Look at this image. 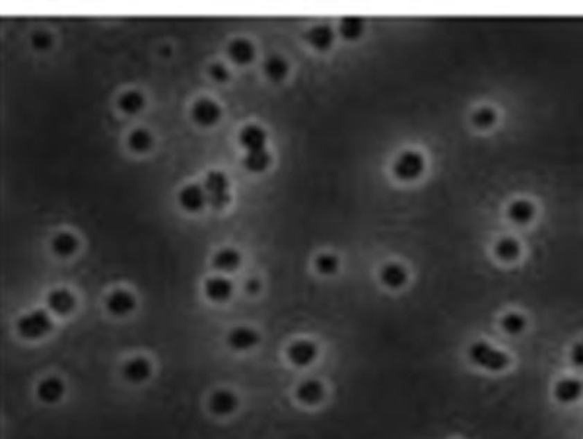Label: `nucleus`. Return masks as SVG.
I'll use <instances>...</instances> for the list:
<instances>
[{"mask_svg": "<svg viewBox=\"0 0 583 439\" xmlns=\"http://www.w3.org/2000/svg\"><path fill=\"white\" fill-rule=\"evenodd\" d=\"M247 291H248L250 293L259 292V291H260V282H259L257 279H250V280L247 282Z\"/></svg>", "mask_w": 583, "mask_h": 439, "instance_id": "nucleus-36", "label": "nucleus"}, {"mask_svg": "<svg viewBox=\"0 0 583 439\" xmlns=\"http://www.w3.org/2000/svg\"><path fill=\"white\" fill-rule=\"evenodd\" d=\"M51 44H53V38L46 31H38L33 35V46L37 50H41V51L47 50L51 47Z\"/></svg>", "mask_w": 583, "mask_h": 439, "instance_id": "nucleus-33", "label": "nucleus"}, {"mask_svg": "<svg viewBox=\"0 0 583 439\" xmlns=\"http://www.w3.org/2000/svg\"><path fill=\"white\" fill-rule=\"evenodd\" d=\"M205 291L209 300L215 302H223L229 300V296L234 291V285L231 280H227L226 277H211L206 282Z\"/></svg>", "mask_w": 583, "mask_h": 439, "instance_id": "nucleus-17", "label": "nucleus"}, {"mask_svg": "<svg viewBox=\"0 0 583 439\" xmlns=\"http://www.w3.org/2000/svg\"><path fill=\"white\" fill-rule=\"evenodd\" d=\"M119 105L124 112L136 114L145 105V96L139 91H127L119 98Z\"/></svg>", "mask_w": 583, "mask_h": 439, "instance_id": "nucleus-26", "label": "nucleus"}, {"mask_svg": "<svg viewBox=\"0 0 583 439\" xmlns=\"http://www.w3.org/2000/svg\"><path fill=\"white\" fill-rule=\"evenodd\" d=\"M207 202L213 209H223L231 202L229 180L222 171H210L205 181Z\"/></svg>", "mask_w": 583, "mask_h": 439, "instance_id": "nucleus-2", "label": "nucleus"}, {"mask_svg": "<svg viewBox=\"0 0 583 439\" xmlns=\"http://www.w3.org/2000/svg\"><path fill=\"white\" fill-rule=\"evenodd\" d=\"M381 282L383 285L391 288V289H398L406 285L407 282V272L406 268L400 264H395V263H390L385 264L382 267L381 270Z\"/></svg>", "mask_w": 583, "mask_h": 439, "instance_id": "nucleus-20", "label": "nucleus"}, {"mask_svg": "<svg viewBox=\"0 0 583 439\" xmlns=\"http://www.w3.org/2000/svg\"><path fill=\"white\" fill-rule=\"evenodd\" d=\"M324 394H325L324 386L317 379H306L301 382L296 388L297 400L308 406L318 404L324 399Z\"/></svg>", "mask_w": 583, "mask_h": 439, "instance_id": "nucleus-14", "label": "nucleus"}, {"mask_svg": "<svg viewBox=\"0 0 583 439\" xmlns=\"http://www.w3.org/2000/svg\"><path fill=\"white\" fill-rule=\"evenodd\" d=\"M583 394V384L577 378H563L556 382L552 395L560 404H573Z\"/></svg>", "mask_w": 583, "mask_h": 439, "instance_id": "nucleus-6", "label": "nucleus"}, {"mask_svg": "<svg viewBox=\"0 0 583 439\" xmlns=\"http://www.w3.org/2000/svg\"><path fill=\"white\" fill-rule=\"evenodd\" d=\"M227 54H229L232 62L238 64H247L252 62L255 55V49L252 46V42H250L248 40L236 38L231 42L229 47H227Z\"/></svg>", "mask_w": 583, "mask_h": 439, "instance_id": "nucleus-18", "label": "nucleus"}, {"mask_svg": "<svg viewBox=\"0 0 583 439\" xmlns=\"http://www.w3.org/2000/svg\"><path fill=\"white\" fill-rule=\"evenodd\" d=\"M209 74L216 82H225L229 78V72H227V69L222 63H213L209 69Z\"/></svg>", "mask_w": 583, "mask_h": 439, "instance_id": "nucleus-34", "label": "nucleus"}, {"mask_svg": "<svg viewBox=\"0 0 583 439\" xmlns=\"http://www.w3.org/2000/svg\"><path fill=\"white\" fill-rule=\"evenodd\" d=\"M260 342L259 333L250 327H236L227 336V345L234 350H250Z\"/></svg>", "mask_w": 583, "mask_h": 439, "instance_id": "nucleus-10", "label": "nucleus"}, {"mask_svg": "<svg viewBox=\"0 0 583 439\" xmlns=\"http://www.w3.org/2000/svg\"><path fill=\"white\" fill-rule=\"evenodd\" d=\"M129 146L134 152H146L152 146V135L146 129H136L129 136Z\"/></svg>", "mask_w": 583, "mask_h": 439, "instance_id": "nucleus-27", "label": "nucleus"}, {"mask_svg": "<svg viewBox=\"0 0 583 439\" xmlns=\"http://www.w3.org/2000/svg\"><path fill=\"white\" fill-rule=\"evenodd\" d=\"M496 121V112L494 110L485 107V108H480L478 111L474 112L473 116V123L477 127H482V129H486V127H490L491 124H494Z\"/></svg>", "mask_w": 583, "mask_h": 439, "instance_id": "nucleus-32", "label": "nucleus"}, {"mask_svg": "<svg viewBox=\"0 0 583 439\" xmlns=\"http://www.w3.org/2000/svg\"><path fill=\"white\" fill-rule=\"evenodd\" d=\"M340 33L346 40H356L363 33V21L360 18H345L340 22Z\"/></svg>", "mask_w": 583, "mask_h": 439, "instance_id": "nucleus-28", "label": "nucleus"}, {"mask_svg": "<svg viewBox=\"0 0 583 439\" xmlns=\"http://www.w3.org/2000/svg\"><path fill=\"white\" fill-rule=\"evenodd\" d=\"M264 72L268 79H272L273 82H280L286 78L289 72V64L280 55H272L264 63Z\"/></svg>", "mask_w": 583, "mask_h": 439, "instance_id": "nucleus-22", "label": "nucleus"}, {"mask_svg": "<svg viewBox=\"0 0 583 439\" xmlns=\"http://www.w3.org/2000/svg\"><path fill=\"white\" fill-rule=\"evenodd\" d=\"M424 169V160L416 150L401 153L394 164V174L401 180H415Z\"/></svg>", "mask_w": 583, "mask_h": 439, "instance_id": "nucleus-4", "label": "nucleus"}, {"mask_svg": "<svg viewBox=\"0 0 583 439\" xmlns=\"http://www.w3.org/2000/svg\"><path fill=\"white\" fill-rule=\"evenodd\" d=\"M535 214V209L532 203L527 200H516L509 207V218L518 223H527L532 219Z\"/></svg>", "mask_w": 583, "mask_h": 439, "instance_id": "nucleus-25", "label": "nucleus"}, {"mask_svg": "<svg viewBox=\"0 0 583 439\" xmlns=\"http://www.w3.org/2000/svg\"><path fill=\"white\" fill-rule=\"evenodd\" d=\"M525 325H527V320L518 313H509L502 318V327L510 336L521 334L525 330Z\"/></svg>", "mask_w": 583, "mask_h": 439, "instance_id": "nucleus-30", "label": "nucleus"}, {"mask_svg": "<svg viewBox=\"0 0 583 439\" xmlns=\"http://www.w3.org/2000/svg\"><path fill=\"white\" fill-rule=\"evenodd\" d=\"M134 307H136L134 296L127 291L112 292L107 300L108 311L112 316H117V317H123L132 313Z\"/></svg>", "mask_w": 583, "mask_h": 439, "instance_id": "nucleus-12", "label": "nucleus"}, {"mask_svg": "<svg viewBox=\"0 0 583 439\" xmlns=\"http://www.w3.org/2000/svg\"><path fill=\"white\" fill-rule=\"evenodd\" d=\"M18 332L22 337L25 338H30V340H35V338H41L44 337L46 334H49L53 329V321L50 318V316L44 311H34V313L24 316L22 318H19L18 321Z\"/></svg>", "mask_w": 583, "mask_h": 439, "instance_id": "nucleus-3", "label": "nucleus"}, {"mask_svg": "<svg viewBox=\"0 0 583 439\" xmlns=\"http://www.w3.org/2000/svg\"><path fill=\"white\" fill-rule=\"evenodd\" d=\"M318 356V349L317 345L311 340H296L288 349V358L289 361L297 366V368H305L309 366Z\"/></svg>", "mask_w": 583, "mask_h": 439, "instance_id": "nucleus-5", "label": "nucleus"}, {"mask_svg": "<svg viewBox=\"0 0 583 439\" xmlns=\"http://www.w3.org/2000/svg\"><path fill=\"white\" fill-rule=\"evenodd\" d=\"M178 200L186 210L198 212L205 207L207 202V194L206 190H203V187L198 186V184H190V186L184 187L180 191Z\"/></svg>", "mask_w": 583, "mask_h": 439, "instance_id": "nucleus-9", "label": "nucleus"}, {"mask_svg": "<svg viewBox=\"0 0 583 439\" xmlns=\"http://www.w3.org/2000/svg\"><path fill=\"white\" fill-rule=\"evenodd\" d=\"M64 384L60 378L57 377H49L46 379H42L38 387H37V397L40 399V402L46 403V404H54L57 402H60L62 397L64 395Z\"/></svg>", "mask_w": 583, "mask_h": 439, "instance_id": "nucleus-8", "label": "nucleus"}, {"mask_svg": "<svg viewBox=\"0 0 583 439\" xmlns=\"http://www.w3.org/2000/svg\"><path fill=\"white\" fill-rule=\"evenodd\" d=\"M519 244L514 238H505L502 241H499L496 246V254L497 257L502 259V260H514L519 256Z\"/></svg>", "mask_w": 583, "mask_h": 439, "instance_id": "nucleus-29", "label": "nucleus"}, {"mask_svg": "<svg viewBox=\"0 0 583 439\" xmlns=\"http://www.w3.org/2000/svg\"><path fill=\"white\" fill-rule=\"evenodd\" d=\"M47 304L55 314L66 316L73 311L76 300L73 293L69 292L67 289H54L47 296Z\"/></svg>", "mask_w": 583, "mask_h": 439, "instance_id": "nucleus-13", "label": "nucleus"}, {"mask_svg": "<svg viewBox=\"0 0 583 439\" xmlns=\"http://www.w3.org/2000/svg\"><path fill=\"white\" fill-rule=\"evenodd\" d=\"M123 374L124 378L130 381L132 384H141V382H145L150 377L152 366L145 358H134L124 365Z\"/></svg>", "mask_w": 583, "mask_h": 439, "instance_id": "nucleus-16", "label": "nucleus"}, {"mask_svg": "<svg viewBox=\"0 0 583 439\" xmlns=\"http://www.w3.org/2000/svg\"><path fill=\"white\" fill-rule=\"evenodd\" d=\"M315 266L320 273L333 275L338 268V259L334 256V254H321V256H318L315 260Z\"/></svg>", "mask_w": 583, "mask_h": 439, "instance_id": "nucleus-31", "label": "nucleus"}, {"mask_svg": "<svg viewBox=\"0 0 583 439\" xmlns=\"http://www.w3.org/2000/svg\"><path fill=\"white\" fill-rule=\"evenodd\" d=\"M468 358L476 366L490 372H501L509 366V356L506 353L482 340H478L470 346Z\"/></svg>", "mask_w": 583, "mask_h": 439, "instance_id": "nucleus-1", "label": "nucleus"}, {"mask_svg": "<svg viewBox=\"0 0 583 439\" xmlns=\"http://www.w3.org/2000/svg\"><path fill=\"white\" fill-rule=\"evenodd\" d=\"M571 362L579 370H583V342L573 345L571 349Z\"/></svg>", "mask_w": 583, "mask_h": 439, "instance_id": "nucleus-35", "label": "nucleus"}, {"mask_svg": "<svg viewBox=\"0 0 583 439\" xmlns=\"http://www.w3.org/2000/svg\"><path fill=\"white\" fill-rule=\"evenodd\" d=\"M222 116V108L218 103L202 98L193 105V119L195 123L202 126H213L219 121Z\"/></svg>", "mask_w": 583, "mask_h": 439, "instance_id": "nucleus-7", "label": "nucleus"}, {"mask_svg": "<svg viewBox=\"0 0 583 439\" xmlns=\"http://www.w3.org/2000/svg\"><path fill=\"white\" fill-rule=\"evenodd\" d=\"M241 256L239 252L234 248H223L219 252H216L215 259H213V264L216 268L223 272H232L239 266Z\"/></svg>", "mask_w": 583, "mask_h": 439, "instance_id": "nucleus-23", "label": "nucleus"}, {"mask_svg": "<svg viewBox=\"0 0 583 439\" xmlns=\"http://www.w3.org/2000/svg\"><path fill=\"white\" fill-rule=\"evenodd\" d=\"M78 246H79L78 238L69 232H62L59 235H55L51 243L53 251L60 257L72 256V254L78 250Z\"/></svg>", "mask_w": 583, "mask_h": 439, "instance_id": "nucleus-21", "label": "nucleus"}, {"mask_svg": "<svg viewBox=\"0 0 583 439\" xmlns=\"http://www.w3.org/2000/svg\"><path fill=\"white\" fill-rule=\"evenodd\" d=\"M305 37L312 47H315L317 50H321V51L329 50L334 41V33L331 30V26L329 25H317L314 28H311Z\"/></svg>", "mask_w": 583, "mask_h": 439, "instance_id": "nucleus-19", "label": "nucleus"}, {"mask_svg": "<svg viewBox=\"0 0 583 439\" xmlns=\"http://www.w3.org/2000/svg\"><path fill=\"white\" fill-rule=\"evenodd\" d=\"M270 162H272V155H270L266 149L252 150L244 160L245 168L250 169L251 173H263L264 169L270 165Z\"/></svg>", "mask_w": 583, "mask_h": 439, "instance_id": "nucleus-24", "label": "nucleus"}, {"mask_svg": "<svg viewBox=\"0 0 583 439\" xmlns=\"http://www.w3.org/2000/svg\"><path fill=\"white\" fill-rule=\"evenodd\" d=\"M239 141L248 152L252 150H260L264 149L266 141H267V133L263 127L257 124H250L245 126L239 133Z\"/></svg>", "mask_w": 583, "mask_h": 439, "instance_id": "nucleus-15", "label": "nucleus"}, {"mask_svg": "<svg viewBox=\"0 0 583 439\" xmlns=\"http://www.w3.org/2000/svg\"><path fill=\"white\" fill-rule=\"evenodd\" d=\"M238 397L229 390H219L210 397V410L218 416H227L238 407Z\"/></svg>", "mask_w": 583, "mask_h": 439, "instance_id": "nucleus-11", "label": "nucleus"}]
</instances>
